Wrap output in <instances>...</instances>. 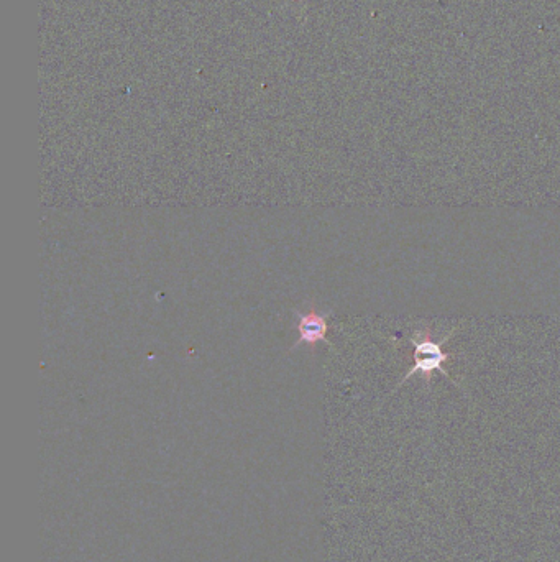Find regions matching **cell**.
<instances>
[{
    "label": "cell",
    "mask_w": 560,
    "mask_h": 562,
    "mask_svg": "<svg viewBox=\"0 0 560 562\" xmlns=\"http://www.w3.org/2000/svg\"><path fill=\"white\" fill-rule=\"evenodd\" d=\"M450 336L452 334H449L446 339H442L441 342H437L432 339V332L429 328L416 332L414 337L409 339L411 344H413V365L408 370V374L401 378V382L398 383L396 388H400L401 385H404V383L408 382L409 378L416 374L423 375L424 382L427 383L431 382L432 375L434 374L446 375L447 378L454 382V378L447 374L444 365L450 362V359H454L455 354L442 351V346L449 341Z\"/></svg>",
    "instance_id": "6da1fadb"
},
{
    "label": "cell",
    "mask_w": 560,
    "mask_h": 562,
    "mask_svg": "<svg viewBox=\"0 0 560 562\" xmlns=\"http://www.w3.org/2000/svg\"><path fill=\"white\" fill-rule=\"evenodd\" d=\"M326 314L319 313L316 309H311L309 313L298 314V342L294 347L306 344V346H316L319 342H327Z\"/></svg>",
    "instance_id": "7a4b0ae2"
}]
</instances>
